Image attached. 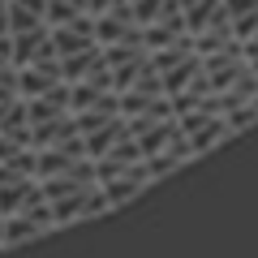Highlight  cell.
Instances as JSON below:
<instances>
[{
    "label": "cell",
    "instance_id": "cell-1",
    "mask_svg": "<svg viewBox=\"0 0 258 258\" xmlns=\"http://www.w3.org/2000/svg\"><path fill=\"white\" fill-rule=\"evenodd\" d=\"M26 108V125L35 129V125H43V120H56V116H69V86L64 82H56V86H47L39 99H26L22 103Z\"/></svg>",
    "mask_w": 258,
    "mask_h": 258
},
{
    "label": "cell",
    "instance_id": "cell-2",
    "mask_svg": "<svg viewBox=\"0 0 258 258\" xmlns=\"http://www.w3.org/2000/svg\"><path fill=\"white\" fill-rule=\"evenodd\" d=\"M95 69H103V60H99V47L91 43V47H82V52H74V56H64V60H60V82L64 86L86 82Z\"/></svg>",
    "mask_w": 258,
    "mask_h": 258
},
{
    "label": "cell",
    "instance_id": "cell-3",
    "mask_svg": "<svg viewBox=\"0 0 258 258\" xmlns=\"http://www.w3.org/2000/svg\"><path fill=\"white\" fill-rule=\"evenodd\" d=\"M43 43H47V26L26 30V35H9V64H13V69H26Z\"/></svg>",
    "mask_w": 258,
    "mask_h": 258
},
{
    "label": "cell",
    "instance_id": "cell-4",
    "mask_svg": "<svg viewBox=\"0 0 258 258\" xmlns=\"http://www.w3.org/2000/svg\"><path fill=\"white\" fill-rule=\"evenodd\" d=\"M116 142H125V120H108L103 129H95L91 138H82V151H86V159H103Z\"/></svg>",
    "mask_w": 258,
    "mask_h": 258
},
{
    "label": "cell",
    "instance_id": "cell-5",
    "mask_svg": "<svg viewBox=\"0 0 258 258\" xmlns=\"http://www.w3.org/2000/svg\"><path fill=\"white\" fill-rule=\"evenodd\" d=\"M189 155L198 159V155H207V151H215V147H224V142H232L228 134H224V120H207L203 129H198V134H189Z\"/></svg>",
    "mask_w": 258,
    "mask_h": 258
},
{
    "label": "cell",
    "instance_id": "cell-6",
    "mask_svg": "<svg viewBox=\"0 0 258 258\" xmlns=\"http://www.w3.org/2000/svg\"><path fill=\"white\" fill-rule=\"evenodd\" d=\"M99 194H103V203H108V211H116V207H125V203H134V198H138L142 185L129 181V176H116V181L99 185Z\"/></svg>",
    "mask_w": 258,
    "mask_h": 258
},
{
    "label": "cell",
    "instance_id": "cell-7",
    "mask_svg": "<svg viewBox=\"0 0 258 258\" xmlns=\"http://www.w3.org/2000/svg\"><path fill=\"white\" fill-rule=\"evenodd\" d=\"M39 237H43V228H35L26 215H13V220H5L0 245H26V241H39Z\"/></svg>",
    "mask_w": 258,
    "mask_h": 258
},
{
    "label": "cell",
    "instance_id": "cell-8",
    "mask_svg": "<svg viewBox=\"0 0 258 258\" xmlns=\"http://www.w3.org/2000/svg\"><path fill=\"white\" fill-rule=\"evenodd\" d=\"M194 74H198V56H189L185 64H176L172 74H164V78H159V91H164V99H168V95H181L185 86L194 82Z\"/></svg>",
    "mask_w": 258,
    "mask_h": 258
},
{
    "label": "cell",
    "instance_id": "cell-9",
    "mask_svg": "<svg viewBox=\"0 0 258 258\" xmlns=\"http://www.w3.org/2000/svg\"><path fill=\"white\" fill-rule=\"evenodd\" d=\"M47 86H56V82H47V78L35 74V69H18V82H13V91H18V99L26 103V99H39Z\"/></svg>",
    "mask_w": 258,
    "mask_h": 258
},
{
    "label": "cell",
    "instance_id": "cell-10",
    "mask_svg": "<svg viewBox=\"0 0 258 258\" xmlns=\"http://www.w3.org/2000/svg\"><path fill=\"white\" fill-rule=\"evenodd\" d=\"M220 120H224V134L237 138V134H245V129L258 120V103H241V108H232L228 116H220Z\"/></svg>",
    "mask_w": 258,
    "mask_h": 258
},
{
    "label": "cell",
    "instance_id": "cell-11",
    "mask_svg": "<svg viewBox=\"0 0 258 258\" xmlns=\"http://www.w3.org/2000/svg\"><path fill=\"white\" fill-rule=\"evenodd\" d=\"M164 5H168V0H134V5H129V22H134L138 30L155 26L159 13H164Z\"/></svg>",
    "mask_w": 258,
    "mask_h": 258
},
{
    "label": "cell",
    "instance_id": "cell-12",
    "mask_svg": "<svg viewBox=\"0 0 258 258\" xmlns=\"http://www.w3.org/2000/svg\"><path fill=\"white\" fill-rule=\"evenodd\" d=\"M142 64H147V56H138V60H129V64H120V69H112V95H125L129 86L138 82V74H142Z\"/></svg>",
    "mask_w": 258,
    "mask_h": 258
},
{
    "label": "cell",
    "instance_id": "cell-13",
    "mask_svg": "<svg viewBox=\"0 0 258 258\" xmlns=\"http://www.w3.org/2000/svg\"><path fill=\"white\" fill-rule=\"evenodd\" d=\"M5 168H9L13 181H35V151H18V155H9Z\"/></svg>",
    "mask_w": 258,
    "mask_h": 258
},
{
    "label": "cell",
    "instance_id": "cell-14",
    "mask_svg": "<svg viewBox=\"0 0 258 258\" xmlns=\"http://www.w3.org/2000/svg\"><path fill=\"white\" fill-rule=\"evenodd\" d=\"M103 159H112V164H120V168H134V164H142V155H138V142H134V138L116 142V147H112Z\"/></svg>",
    "mask_w": 258,
    "mask_h": 258
},
{
    "label": "cell",
    "instance_id": "cell-15",
    "mask_svg": "<svg viewBox=\"0 0 258 258\" xmlns=\"http://www.w3.org/2000/svg\"><path fill=\"white\" fill-rule=\"evenodd\" d=\"M64 176H69L78 189H95V164H91V159H74Z\"/></svg>",
    "mask_w": 258,
    "mask_h": 258
},
{
    "label": "cell",
    "instance_id": "cell-16",
    "mask_svg": "<svg viewBox=\"0 0 258 258\" xmlns=\"http://www.w3.org/2000/svg\"><path fill=\"white\" fill-rule=\"evenodd\" d=\"M129 91H134V95H142V99H164V91H159V78L151 74L147 64H142V74H138V82L129 86Z\"/></svg>",
    "mask_w": 258,
    "mask_h": 258
},
{
    "label": "cell",
    "instance_id": "cell-17",
    "mask_svg": "<svg viewBox=\"0 0 258 258\" xmlns=\"http://www.w3.org/2000/svg\"><path fill=\"white\" fill-rule=\"evenodd\" d=\"M99 215H108V203H103L99 185H95V189L82 194V224H86V220H99Z\"/></svg>",
    "mask_w": 258,
    "mask_h": 258
},
{
    "label": "cell",
    "instance_id": "cell-18",
    "mask_svg": "<svg viewBox=\"0 0 258 258\" xmlns=\"http://www.w3.org/2000/svg\"><path fill=\"white\" fill-rule=\"evenodd\" d=\"M64 30H74L78 39L95 43V18H91V13H78V18H69V22H64Z\"/></svg>",
    "mask_w": 258,
    "mask_h": 258
},
{
    "label": "cell",
    "instance_id": "cell-19",
    "mask_svg": "<svg viewBox=\"0 0 258 258\" xmlns=\"http://www.w3.org/2000/svg\"><path fill=\"white\" fill-rule=\"evenodd\" d=\"M13 82H18V69H0V108L18 103V91H13Z\"/></svg>",
    "mask_w": 258,
    "mask_h": 258
},
{
    "label": "cell",
    "instance_id": "cell-20",
    "mask_svg": "<svg viewBox=\"0 0 258 258\" xmlns=\"http://www.w3.org/2000/svg\"><path fill=\"white\" fill-rule=\"evenodd\" d=\"M220 9L228 13V22H232V18H245V13H254V9H258V0H220Z\"/></svg>",
    "mask_w": 258,
    "mask_h": 258
},
{
    "label": "cell",
    "instance_id": "cell-21",
    "mask_svg": "<svg viewBox=\"0 0 258 258\" xmlns=\"http://www.w3.org/2000/svg\"><path fill=\"white\" fill-rule=\"evenodd\" d=\"M116 5H125V0H82V9L91 13V18H103V13L116 9Z\"/></svg>",
    "mask_w": 258,
    "mask_h": 258
},
{
    "label": "cell",
    "instance_id": "cell-22",
    "mask_svg": "<svg viewBox=\"0 0 258 258\" xmlns=\"http://www.w3.org/2000/svg\"><path fill=\"white\" fill-rule=\"evenodd\" d=\"M0 69H13L9 64V35H0Z\"/></svg>",
    "mask_w": 258,
    "mask_h": 258
},
{
    "label": "cell",
    "instance_id": "cell-23",
    "mask_svg": "<svg viewBox=\"0 0 258 258\" xmlns=\"http://www.w3.org/2000/svg\"><path fill=\"white\" fill-rule=\"evenodd\" d=\"M9 155H18V147H13V142H5V138H0V164H5V159H9Z\"/></svg>",
    "mask_w": 258,
    "mask_h": 258
},
{
    "label": "cell",
    "instance_id": "cell-24",
    "mask_svg": "<svg viewBox=\"0 0 258 258\" xmlns=\"http://www.w3.org/2000/svg\"><path fill=\"white\" fill-rule=\"evenodd\" d=\"M0 35H9V26H5V0H0Z\"/></svg>",
    "mask_w": 258,
    "mask_h": 258
},
{
    "label": "cell",
    "instance_id": "cell-25",
    "mask_svg": "<svg viewBox=\"0 0 258 258\" xmlns=\"http://www.w3.org/2000/svg\"><path fill=\"white\" fill-rule=\"evenodd\" d=\"M0 120H5V108H0Z\"/></svg>",
    "mask_w": 258,
    "mask_h": 258
},
{
    "label": "cell",
    "instance_id": "cell-26",
    "mask_svg": "<svg viewBox=\"0 0 258 258\" xmlns=\"http://www.w3.org/2000/svg\"><path fill=\"white\" fill-rule=\"evenodd\" d=\"M0 232H5V220H0Z\"/></svg>",
    "mask_w": 258,
    "mask_h": 258
}]
</instances>
